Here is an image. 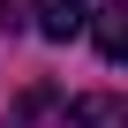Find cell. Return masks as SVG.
I'll use <instances>...</instances> for the list:
<instances>
[{
  "instance_id": "2",
  "label": "cell",
  "mask_w": 128,
  "mask_h": 128,
  "mask_svg": "<svg viewBox=\"0 0 128 128\" xmlns=\"http://www.w3.org/2000/svg\"><path fill=\"white\" fill-rule=\"evenodd\" d=\"M83 15H90V0H30V23H38L53 45H68V38L83 30Z\"/></svg>"
},
{
  "instance_id": "1",
  "label": "cell",
  "mask_w": 128,
  "mask_h": 128,
  "mask_svg": "<svg viewBox=\"0 0 128 128\" xmlns=\"http://www.w3.org/2000/svg\"><path fill=\"white\" fill-rule=\"evenodd\" d=\"M60 128H128V98H113V90H83V98H68Z\"/></svg>"
},
{
  "instance_id": "5",
  "label": "cell",
  "mask_w": 128,
  "mask_h": 128,
  "mask_svg": "<svg viewBox=\"0 0 128 128\" xmlns=\"http://www.w3.org/2000/svg\"><path fill=\"white\" fill-rule=\"evenodd\" d=\"M0 128H15V120H0Z\"/></svg>"
},
{
  "instance_id": "3",
  "label": "cell",
  "mask_w": 128,
  "mask_h": 128,
  "mask_svg": "<svg viewBox=\"0 0 128 128\" xmlns=\"http://www.w3.org/2000/svg\"><path fill=\"white\" fill-rule=\"evenodd\" d=\"M83 30L98 38V53H106V60H120V53H128V8H120V0H98V8L83 15Z\"/></svg>"
},
{
  "instance_id": "4",
  "label": "cell",
  "mask_w": 128,
  "mask_h": 128,
  "mask_svg": "<svg viewBox=\"0 0 128 128\" xmlns=\"http://www.w3.org/2000/svg\"><path fill=\"white\" fill-rule=\"evenodd\" d=\"M0 23H8V30H23V23H30V0H0Z\"/></svg>"
}]
</instances>
